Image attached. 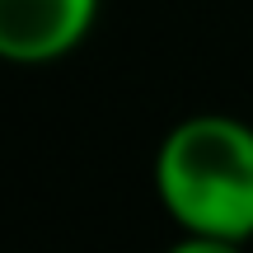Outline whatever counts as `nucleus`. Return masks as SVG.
Here are the masks:
<instances>
[{
    "mask_svg": "<svg viewBox=\"0 0 253 253\" xmlns=\"http://www.w3.org/2000/svg\"><path fill=\"white\" fill-rule=\"evenodd\" d=\"M99 0H0V61L47 66L89 38Z\"/></svg>",
    "mask_w": 253,
    "mask_h": 253,
    "instance_id": "obj_2",
    "label": "nucleus"
},
{
    "mask_svg": "<svg viewBox=\"0 0 253 253\" xmlns=\"http://www.w3.org/2000/svg\"><path fill=\"white\" fill-rule=\"evenodd\" d=\"M164 253H244V244H235V239H207V235H183L178 244H169Z\"/></svg>",
    "mask_w": 253,
    "mask_h": 253,
    "instance_id": "obj_3",
    "label": "nucleus"
},
{
    "mask_svg": "<svg viewBox=\"0 0 253 253\" xmlns=\"http://www.w3.org/2000/svg\"><path fill=\"white\" fill-rule=\"evenodd\" d=\"M155 192L183 235L253 239V126L230 113L169 126L155 150Z\"/></svg>",
    "mask_w": 253,
    "mask_h": 253,
    "instance_id": "obj_1",
    "label": "nucleus"
}]
</instances>
